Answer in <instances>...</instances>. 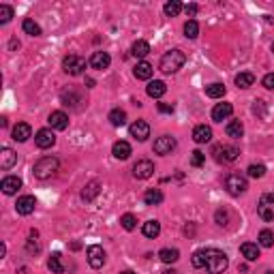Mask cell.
<instances>
[{"label": "cell", "instance_id": "11", "mask_svg": "<svg viewBox=\"0 0 274 274\" xmlns=\"http://www.w3.org/2000/svg\"><path fill=\"white\" fill-rule=\"evenodd\" d=\"M129 133H131V137L137 139V142H146V139L150 137V125L146 120H135L129 126Z\"/></svg>", "mask_w": 274, "mask_h": 274}, {"label": "cell", "instance_id": "24", "mask_svg": "<svg viewBox=\"0 0 274 274\" xmlns=\"http://www.w3.org/2000/svg\"><path fill=\"white\" fill-rule=\"evenodd\" d=\"M146 92H148V97H152V99H161L167 92V86H165V81L154 79V81H150V84L146 86Z\"/></svg>", "mask_w": 274, "mask_h": 274}, {"label": "cell", "instance_id": "35", "mask_svg": "<svg viewBox=\"0 0 274 274\" xmlns=\"http://www.w3.org/2000/svg\"><path fill=\"white\" fill-rule=\"evenodd\" d=\"M22 28H24V32L30 34V37H39L41 34V26L34 20H30V17H26V20L22 22Z\"/></svg>", "mask_w": 274, "mask_h": 274}, {"label": "cell", "instance_id": "5", "mask_svg": "<svg viewBox=\"0 0 274 274\" xmlns=\"http://www.w3.org/2000/svg\"><path fill=\"white\" fill-rule=\"evenodd\" d=\"M257 214L266 223H274V193H264L259 197Z\"/></svg>", "mask_w": 274, "mask_h": 274}, {"label": "cell", "instance_id": "23", "mask_svg": "<svg viewBox=\"0 0 274 274\" xmlns=\"http://www.w3.org/2000/svg\"><path fill=\"white\" fill-rule=\"evenodd\" d=\"M17 163V154L13 152L11 148H2V152H0V170H11Z\"/></svg>", "mask_w": 274, "mask_h": 274}, {"label": "cell", "instance_id": "8", "mask_svg": "<svg viewBox=\"0 0 274 274\" xmlns=\"http://www.w3.org/2000/svg\"><path fill=\"white\" fill-rule=\"evenodd\" d=\"M176 146H178V142L172 135H161V137L154 139L152 150L156 154H161V156H167V154H172L174 150H176Z\"/></svg>", "mask_w": 274, "mask_h": 274}, {"label": "cell", "instance_id": "10", "mask_svg": "<svg viewBox=\"0 0 274 274\" xmlns=\"http://www.w3.org/2000/svg\"><path fill=\"white\" fill-rule=\"evenodd\" d=\"M86 257H88V266L99 270V268H103V264H105V250H103V247H99V244H92V247H88V250H86Z\"/></svg>", "mask_w": 274, "mask_h": 274}, {"label": "cell", "instance_id": "19", "mask_svg": "<svg viewBox=\"0 0 274 274\" xmlns=\"http://www.w3.org/2000/svg\"><path fill=\"white\" fill-rule=\"evenodd\" d=\"M112 154L116 156V159L118 161H126L129 159V156L133 154V148H131V144L129 142H116L114 146H112Z\"/></svg>", "mask_w": 274, "mask_h": 274}, {"label": "cell", "instance_id": "42", "mask_svg": "<svg viewBox=\"0 0 274 274\" xmlns=\"http://www.w3.org/2000/svg\"><path fill=\"white\" fill-rule=\"evenodd\" d=\"M249 176L250 178H264L266 176V165H261V163H253V165H249Z\"/></svg>", "mask_w": 274, "mask_h": 274}, {"label": "cell", "instance_id": "28", "mask_svg": "<svg viewBox=\"0 0 274 274\" xmlns=\"http://www.w3.org/2000/svg\"><path fill=\"white\" fill-rule=\"evenodd\" d=\"M150 51H152V50H150L148 41H135V43H133V48H131V54L135 58H146Z\"/></svg>", "mask_w": 274, "mask_h": 274}, {"label": "cell", "instance_id": "38", "mask_svg": "<svg viewBox=\"0 0 274 274\" xmlns=\"http://www.w3.org/2000/svg\"><path fill=\"white\" fill-rule=\"evenodd\" d=\"M197 34H199V24H197L195 20H189L184 24V37L186 39H197Z\"/></svg>", "mask_w": 274, "mask_h": 274}, {"label": "cell", "instance_id": "51", "mask_svg": "<svg viewBox=\"0 0 274 274\" xmlns=\"http://www.w3.org/2000/svg\"><path fill=\"white\" fill-rule=\"evenodd\" d=\"M163 274H176V270H165Z\"/></svg>", "mask_w": 274, "mask_h": 274}, {"label": "cell", "instance_id": "32", "mask_svg": "<svg viewBox=\"0 0 274 274\" xmlns=\"http://www.w3.org/2000/svg\"><path fill=\"white\" fill-rule=\"evenodd\" d=\"M255 84V75L244 71V73H238L236 75V86L238 88H250V86Z\"/></svg>", "mask_w": 274, "mask_h": 274}, {"label": "cell", "instance_id": "15", "mask_svg": "<svg viewBox=\"0 0 274 274\" xmlns=\"http://www.w3.org/2000/svg\"><path fill=\"white\" fill-rule=\"evenodd\" d=\"M231 114H234V105L231 103H217L212 107V120L214 122H223L229 118Z\"/></svg>", "mask_w": 274, "mask_h": 274}, {"label": "cell", "instance_id": "26", "mask_svg": "<svg viewBox=\"0 0 274 274\" xmlns=\"http://www.w3.org/2000/svg\"><path fill=\"white\" fill-rule=\"evenodd\" d=\"M144 201H146V206H159V203H163L161 189H148L144 193Z\"/></svg>", "mask_w": 274, "mask_h": 274}, {"label": "cell", "instance_id": "37", "mask_svg": "<svg viewBox=\"0 0 274 274\" xmlns=\"http://www.w3.org/2000/svg\"><path fill=\"white\" fill-rule=\"evenodd\" d=\"M48 268L54 274H62V272H65V266H62V261H60V255H58V253L51 255L50 261H48Z\"/></svg>", "mask_w": 274, "mask_h": 274}, {"label": "cell", "instance_id": "46", "mask_svg": "<svg viewBox=\"0 0 274 274\" xmlns=\"http://www.w3.org/2000/svg\"><path fill=\"white\" fill-rule=\"evenodd\" d=\"M261 84H264V88H268V90H274V73H268V75H264V79H261Z\"/></svg>", "mask_w": 274, "mask_h": 274}, {"label": "cell", "instance_id": "30", "mask_svg": "<svg viewBox=\"0 0 274 274\" xmlns=\"http://www.w3.org/2000/svg\"><path fill=\"white\" fill-rule=\"evenodd\" d=\"M159 259L163 261V264H176V261L180 259V253H178V249H161Z\"/></svg>", "mask_w": 274, "mask_h": 274}, {"label": "cell", "instance_id": "34", "mask_svg": "<svg viewBox=\"0 0 274 274\" xmlns=\"http://www.w3.org/2000/svg\"><path fill=\"white\" fill-rule=\"evenodd\" d=\"M180 11H184V7L178 2V0H170V2H165V7H163V13H165L167 17L180 15Z\"/></svg>", "mask_w": 274, "mask_h": 274}, {"label": "cell", "instance_id": "1", "mask_svg": "<svg viewBox=\"0 0 274 274\" xmlns=\"http://www.w3.org/2000/svg\"><path fill=\"white\" fill-rule=\"evenodd\" d=\"M184 62H186V54H184L182 50H170V51H165V54L161 56L159 69H161L163 73L172 75V73L180 71V69L184 67Z\"/></svg>", "mask_w": 274, "mask_h": 274}, {"label": "cell", "instance_id": "12", "mask_svg": "<svg viewBox=\"0 0 274 274\" xmlns=\"http://www.w3.org/2000/svg\"><path fill=\"white\" fill-rule=\"evenodd\" d=\"M34 144H37L41 150L51 148V146L56 144L54 131H51V129H41V131H37V135H34Z\"/></svg>", "mask_w": 274, "mask_h": 274}, {"label": "cell", "instance_id": "33", "mask_svg": "<svg viewBox=\"0 0 274 274\" xmlns=\"http://www.w3.org/2000/svg\"><path fill=\"white\" fill-rule=\"evenodd\" d=\"M257 244L264 249H272L274 247V234L270 229H261L259 231V238H257Z\"/></svg>", "mask_w": 274, "mask_h": 274}, {"label": "cell", "instance_id": "27", "mask_svg": "<svg viewBox=\"0 0 274 274\" xmlns=\"http://www.w3.org/2000/svg\"><path fill=\"white\" fill-rule=\"evenodd\" d=\"M225 133H227V137H242L244 135V126H242V122L240 120H231V122H227V126H225Z\"/></svg>", "mask_w": 274, "mask_h": 274}, {"label": "cell", "instance_id": "50", "mask_svg": "<svg viewBox=\"0 0 274 274\" xmlns=\"http://www.w3.org/2000/svg\"><path fill=\"white\" fill-rule=\"evenodd\" d=\"M86 84H88V88H95V79L88 77V79H86Z\"/></svg>", "mask_w": 274, "mask_h": 274}, {"label": "cell", "instance_id": "6", "mask_svg": "<svg viewBox=\"0 0 274 274\" xmlns=\"http://www.w3.org/2000/svg\"><path fill=\"white\" fill-rule=\"evenodd\" d=\"M62 69H65V73L73 75V77H77L86 71V60L77 54H69L65 60H62Z\"/></svg>", "mask_w": 274, "mask_h": 274}, {"label": "cell", "instance_id": "52", "mask_svg": "<svg viewBox=\"0 0 274 274\" xmlns=\"http://www.w3.org/2000/svg\"><path fill=\"white\" fill-rule=\"evenodd\" d=\"M120 274H135V272H131V270H125V272H120Z\"/></svg>", "mask_w": 274, "mask_h": 274}, {"label": "cell", "instance_id": "13", "mask_svg": "<svg viewBox=\"0 0 274 274\" xmlns=\"http://www.w3.org/2000/svg\"><path fill=\"white\" fill-rule=\"evenodd\" d=\"M34 208H37V199H34L32 195L20 197V199H17V203H15L17 214H22V217H28V214H32V212H34Z\"/></svg>", "mask_w": 274, "mask_h": 274}, {"label": "cell", "instance_id": "14", "mask_svg": "<svg viewBox=\"0 0 274 274\" xmlns=\"http://www.w3.org/2000/svg\"><path fill=\"white\" fill-rule=\"evenodd\" d=\"M88 65L92 69H97V71H103V69H107L109 65H112V58H109L107 51H95V54L90 56Z\"/></svg>", "mask_w": 274, "mask_h": 274}, {"label": "cell", "instance_id": "47", "mask_svg": "<svg viewBox=\"0 0 274 274\" xmlns=\"http://www.w3.org/2000/svg\"><path fill=\"white\" fill-rule=\"evenodd\" d=\"M197 11H199V7H197L195 2H189V4H184V13L189 15V17H195V15H197Z\"/></svg>", "mask_w": 274, "mask_h": 274}, {"label": "cell", "instance_id": "2", "mask_svg": "<svg viewBox=\"0 0 274 274\" xmlns=\"http://www.w3.org/2000/svg\"><path fill=\"white\" fill-rule=\"evenodd\" d=\"M229 266V259L223 250L219 249H206V270L210 274H223Z\"/></svg>", "mask_w": 274, "mask_h": 274}, {"label": "cell", "instance_id": "16", "mask_svg": "<svg viewBox=\"0 0 274 274\" xmlns=\"http://www.w3.org/2000/svg\"><path fill=\"white\" fill-rule=\"evenodd\" d=\"M11 135H13L15 142L24 144L32 137V129H30V125H26V122H17V125L13 126V131H11Z\"/></svg>", "mask_w": 274, "mask_h": 274}, {"label": "cell", "instance_id": "20", "mask_svg": "<svg viewBox=\"0 0 274 274\" xmlns=\"http://www.w3.org/2000/svg\"><path fill=\"white\" fill-rule=\"evenodd\" d=\"M99 193H101V182H99V180H90V182L84 186V191H81V199L84 201H95Z\"/></svg>", "mask_w": 274, "mask_h": 274}, {"label": "cell", "instance_id": "45", "mask_svg": "<svg viewBox=\"0 0 274 274\" xmlns=\"http://www.w3.org/2000/svg\"><path fill=\"white\" fill-rule=\"evenodd\" d=\"M214 219H217V223L219 225H227V221H229V212L227 210H217V214H214Z\"/></svg>", "mask_w": 274, "mask_h": 274}, {"label": "cell", "instance_id": "17", "mask_svg": "<svg viewBox=\"0 0 274 274\" xmlns=\"http://www.w3.org/2000/svg\"><path fill=\"white\" fill-rule=\"evenodd\" d=\"M48 122H50L51 129H56V131H65V129H69V116H67L65 112H51L50 118H48Z\"/></svg>", "mask_w": 274, "mask_h": 274}, {"label": "cell", "instance_id": "4", "mask_svg": "<svg viewBox=\"0 0 274 274\" xmlns=\"http://www.w3.org/2000/svg\"><path fill=\"white\" fill-rule=\"evenodd\" d=\"M225 189H227V193L229 195H242L244 191L249 189V182H247V178L242 176V174H238V172H231V174H227L225 176Z\"/></svg>", "mask_w": 274, "mask_h": 274}, {"label": "cell", "instance_id": "22", "mask_svg": "<svg viewBox=\"0 0 274 274\" xmlns=\"http://www.w3.org/2000/svg\"><path fill=\"white\" fill-rule=\"evenodd\" d=\"M240 253H242V257L247 259V261H257L259 259V244L244 242L242 247H240Z\"/></svg>", "mask_w": 274, "mask_h": 274}, {"label": "cell", "instance_id": "53", "mask_svg": "<svg viewBox=\"0 0 274 274\" xmlns=\"http://www.w3.org/2000/svg\"><path fill=\"white\" fill-rule=\"evenodd\" d=\"M264 274H274V272H272V270H268V272H264Z\"/></svg>", "mask_w": 274, "mask_h": 274}, {"label": "cell", "instance_id": "54", "mask_svg": "<svg viewBox=\"0 0 274 274\" xmlns=\"http://www.w3.org/2000/svg\"><path fill=\"white\" fill-rule=\"evenodd\" d=\"M272 51H274V43H272Z\"/></svg>", "mask_w": 274, "mask_h": 274}, {"label": "cell", "instance_id": "25", "mask_svg": "<svg viewBox=\"0 0 274 274\" xmlns=\"http://www.w3.org/2000/svg\"><path fill=\"white\" fill-rule=\"evenodd\" d=\"M152 73H154V67L150 65V62H146V60L137 62V67L133 69V75H135L137 79H150L152 77Z\"/></svg>", "mask_w": 274, "mask_h": 274}, {"label": "cell", "instance_id": "9", "mask_svg": "<svg viewBox=\"0 0 274 274\" xmlns=\"http://www.w3.org/2000/svg\"><path fill=\"white\" fill-rule=\"evenodd\" d=\"M133 176L137 180H148L154 176V163L148 161V159H142L133 165Z\"/></svg>", "mask_w": 274, "mask_h": 274}, {"label": "cell", "instance_id": "3", "mask_svg": "<svg viewBox=\"0 0 274 274\" xmlns=\"http://www.w3.org/2000/svg\"><path fill=\"white\" fill-rule=\"evenodd\" d=\"M58 167H60V161H58L56 156H43V159H39L34 163L32 174H34V178H39V180H48L58 172Z\"/></svg>", "mask_w": 274, "mask_h": 274}, {"label": "cell", "instance_id": "21", "mask_svg": "<svg viewBox=\"0 0 274 274\" xmlns=\"http://www.w3.org/2000/svg\"><path fill=\"white\" fill-rule=\"evenodd\" d=\"M212 139V129L206 125H197L193 129V142L195 144H208Z\"/></svg>", "mask_w": 274, "mask_h": 274}, {"label": "cell", "instance_id": "48", "mask_svg": "<svg viewBox=\"0 0 274 274\" xmlns=\"http://www.w3.org/2000/svg\"><path fill=\"white\" fill-rule=\"evenodd\" d=\"M156 107H159L161 114H174V105L172 103H159Z\"/></svg>", "mask_w": 274, "mask_h": 274}, {"label": "cell", "instance_id": "18", "mask_svg": "<svg viewBox=\"0 0 274 274\" xmlns=\"http://www.w3.org/2000/svg\"><path fill=\"white\" fill-rule=\"evenodd\" d=\"M0 189H2L4 195H15L17 191L22 189V178H17V176L2 178V182H0Z\"/></svg>", "mask_w": 274, "mask_h": 274}, {"label": "cell", "instance_id": "49", "mask_svg": "<svg viewBox=\"0 0 274 274\" xmlns=\"http://www.w3.org/2000/svg\"><path fill=\"white\" fill-rule=\"evenodd\" d=\"M253 112H255V114H259V116H264V114H266V103H264V101H255Z\"/></svg>", "mask_w": 274, "mask_h": 274}, {"label": "cell", "instance_id": "43", "mask_svg": "<svg viewBox=\"0 0 274 274\" xmlns=\"http://www.w3.org/2000/svg\"><path fill=\"white\" fill-rule=\"evenodd\" d=\"M203 163H206V154H203L201 150H193V152H191V165H193V167H201Z\"/></svg>", "mask_w": 274, "mask_h": 274}, {"label": "cell", "instance_id": "31", "mask_svg": "<svg viewBox=\"0 0 274 274\" xmlns=\"http://www.w3.org/2000/svg\"><path fill=\"white\" fill-rule=\"evenodd\" d=\"M107 120L112 122L114 126H122V125H126V112H125V109H120V107H116V109L109 112Z\"/></svg>", "mask_w": 274, "mask_h": 274}, {"label": "cell", "instance_id": "36", "mask_svg": "<svg viewBox=\"0 0 274 274\" xmlns=\"http://www.w3.org/2000/svg\"><path fill=\"white\" fill-rule=\"evenodd\" d=\"M77 103H84L81 101V97H79V92H75V90H69L62 95V105H71V107H77Z\"/></svg>", "mask_w": 274, "mask_h": 274}, {"label": "cell", "instance_id": "44", "mask_svg": "<svg viewBox=\"0 0 274 274\" xmlns=\"http://www.w3.org/2000/svg\"><path fill=\"white\" fill-rule=\"evenodd\" d=\"M11 17H13V9H11L9 4H0V24L11 22Z\"/></svg>", "mask_w": 274, "mask_h": 274}, {"label": "cell", "instance_id": "40", "mask_svg": "<svg viewBox=\"0 0 274 274\" xmlns=\"http://www.w3.org/2000/svg\"><path fill=\"white\" fill-rule=\"evenodd\" d=\"M193 268H206V249H199L193 253V259H191Z\"/></svg>", "mask_w": 274, "mask_h": 274}, {"label": "cell", "instance_id": "7", "mask_svg": "<svg viewBox=\"0 0 274 274\" xmlns=\"http://www.w3.org/2000/svg\"><path fill=\"white\" fill-rule=\"evenodd\" d=\"M212 154H214V159H217L219 163H234L238 159V154H240V150H238L236 146H223V144H219V146H214Z\"/></svg>", "mask_w": 274, "mask_h": 274}, {"label": "cell", "instance_id": "41", "mask_svg": "<svg viewBox=\"0 0 274 274\" xmlns=\"http://www.w3.org/2000/svg\"><path fill=\"white\" fill-rule=\"evenodd\" d=\"M120 225L125 227L126 231H133L137 227V219L133 217V214H122V217H120Z\"/></svg>", "mask_w": 274, "mask_h": 274}, {"label": "cell", "instance_id": "39", "mask_svg": "<svg viewBox=\"0 0 274 274\" xmlns=\"http://www.w3.org/2000/svg\"><path fill=\"white\" fill-rule=\"evenodd\" d=\"M206 95L210 99H221L225 95V86L223 84H210V86H206Z\"/></svg>", "mask_w": 274, "mask_h": 274}, {"label": "cell", "instance_id": "29", "mask_svg": "<svg viewBox=\"0 0 274 274\" xmlns=\"http://www.w3.org/2000/svg\"><path fill=\"white\" fill-rule=\"evenodd\" d=\"M142 234L146 238H156L161 234V223L159 221H146L144 227H142Z\"/></svg>", "mask_w": 274, "mask_h": 274}]
</instances>
